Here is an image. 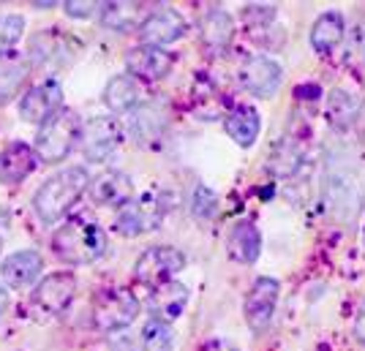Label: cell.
Instances as JSON below:
<instances>
[{
	"instance_id": "1",
	"label": "cell",
	"mask_w": 365,
	"mask_h": 351,
	"mask_svg": "<svg viewBox=\"0 0 365 351\" xmlns=\"http://www.w3.org/2000/svg\"><path fill=\"white\" fill-rule=\"evenodd\" d=\"M363 167L360 155L346 145H335L324 155L322 172V204L335 224H351L363 207Z\"/></svg>"
},
{
	"instance_id": "2",
	"label": "cell",
	"mask_w": 365,
	"mask_h": 351,
	"mask_svg": "<svg viewBox=\"0 0 365 351\" xmlns=\"http://www.w3.org/2000/svg\"><path fill=\"white\" fill-rule=\"evenodd\" d=\"M52 251L68 264H93L107 251V231L91 218L76 215L52 234Z\"/></svg>"
},
{
	"instance_id": "3",
	"label": "cell",
	"mask_w": 365,
	"mask_h": 351,
	"mask_svg": "<svg viewBox=\"0 0 365 351\" xmlns=\"http://www.w3.org/2000/svg\"><path fill=\"white\" fill-rule=\"evenodd\" d=\"M91 188V177L82 167H68L52 174L38 191H36V199H33V207H36V215L44 221V224H55L61 221L63 215L74 207V201L85 191Z\"/></svg>"
},
{
	"instance_id": "4",
	"label": "cell",
	"mask_w": 365,
	"mask_h": 351,
	"mask_svg": "<svg viewBox=\"0 0 365 351\" xmlns=\"http://www.w3.org/2000/svg\"><path fill=\"white\" fill-rule=\"evenodd\" d=\"M82 139V122L71 109H61L49 122L41 125L38 137H36V153L46 164L63 161L66 155H71L76 145Z\"/></svg>"
},
{
	"instance_id": "5",
	"label": "cell",
	"mask_w": 365,
	"mask_h": 351,
	"mask_svg": "<svg viewBox=\"0 0 365 351\" xmlns=\"http://www.w3.org/2000/svg\"><path fill=\"white\" fill-rule=\"evenodd\" d=\"M139 316V300L131 289L109 286L93 300V327L98 332H120Z\"/></svg>"
},
{
	"instance_id": "6",
	"label": "cell",
	"mask_w": 365,
	"mask_h": 351,
	"mask_svg": "<svg viewBox=\"0 0 365 351\" xmlns=\"http://www.w3.org/2000/svg\"><path fill=\"white\" fill-rule=\"evenodd\" d=\"M169 210V199L164 194H142L134 197L128 204H123L118 210V221H115V229L125 234V237H139V234H148V231L158 229L161 221L167 218Z\"/></svg>"
},
{
	"instance_id": "7",
	"label": "cell",
	"mask_w": 365,
	"mask_h": 351,
	"mask_svg": "<svg viewBox=\"0 0 365 351\" xmlns=\"http://www.w3.org/2000/svg\"><path fill=\"white\" fill-rule=\"evenodd\" d=\"M278 297H281V283H278V278H270V275L257 278L254 286L245 294V303H243L245 321H248V327L257 335L270 330L275 308H278Z\"/></svg>"
},
{
	"instance_id": "8",
	"label": "cell",
	"mask_w": 365,
	"mask_h": 351,
	"mask_svg": "<svg viewBox=\"0 0 365 351\" xmlns=\"http://www.w3.org/2000/svg\"><path fill=\"white\" fill-rule=\"evenodd\" d=\"M185 267V256L182 251L172 248V245H153L148 248L134 264V278L145 286H158V283H167L175 275Z\"/></svg>"
},
{
	"instance_id": "9",
	"label": "cell",
	"mask_w": 365,
	"mask_h": 351,
	"mask_svg": "<svg viewBox=\"0 0 365 351\" xmlns=\"http://www.w3.org/2000/svg\"><path fill=\"white\" fill-rule=\"evenodd\" d=\"M123 134H125V128L118 122V117H109V115L96 117L82 128V139H79L82 153L88 155V161H107L118 153Z\"/></svg>"
},
{
	"instance_id": "10",
	"label": "cell",
	"mask_w": 365,
	"mask_h": 351,
	"mask_svg": "<svg viewBox=\"0 0 365 351\" xmlns=\"http://www.w3.org/2000/svg\"><path fill=\"white\" fill-rule=\"evenodd\" d=\"M185 31H188L185 16L169 6H161V9H153L150 14L145 16V22L139 25V41L145 46L164 49L167 44L178 41Z\"/></svg>"
},
{
	"instance_id": "11",
	"label": "cell",
	"mask_w": 365,
	"mask_h": 351,
	"mask_svg": "<svg viewBox=\"0 0 365 351\" xmlns=\"http://www.w3.org/2000/svg\"><path fill=\"white\" fill-rule=\"evenodd\" d=\"M79 52V41L74 36L63 31H41L31 38V52H28V61L33 66H61L68 63Z\"/></svg>"
},
{
	"instance_id": "12",
	"label": "cell",
	"mask_w": 365,
	"mask_h": 351,
	"mask_svg": "<svg viewBox=\"0 0 365 351\" xmlns=\"http://www.w3.org/2000/svg\"><path fill=\"white\" fill-rule=\"evenodd\" d=\"M281 82H284V68L267 55L248 58L240 68V85L257 98H273L281 90Z\"/></svg>"
},
{
	"instance_id": "13",
	"label": "cell",
	"mask_w": 365,
	"mask_h": 351,
	"mask_svg": "<svg viewBox=\"0 0 365 351\" xmlns=\"http://www.w3.org/2000/svg\"><path fill=\"white\" fill-rule=\"evenodd\" d=\"M76 294V278L71 273H52L33 289V305L46 316L63 313Z\"/></svg>"
},
{
	"instance_id": "14",
	"label": "cell",
	"mask_w": 365,
	"mask_h": 351,
	"mask_svg": "<svg viewBox=\"0 0 365 351\" xmlns=\"http://www.w3.org/2000/svg\"><path fill=\"white\" fill-rule=\"evenodd\" d=\"M63 109V90L55 79H46L44 85L33 88L25 93V98L19 101V115L25 122H38L44 125Z\"/></svg>"
},
{
	"instance_id": "15",
	"label": "cell",
	"mask_w": 365,
	"mask_h": 351,
	"mask_svg": "<svg viewBox=\"0 0 365 351\" xmlns=\"http://www.w3.org/2000/svg\"><path fill=\"white\" fill-rule=\"evenodd\" d=\"M175 66V55L167 49H155V46H134L125 55V68L134 79H164Z\"/></svg>"
},
{
	"instance_id": "16",
	"label": "cell",
	"mask_w": 365,
	"mask_h": 351,
	"mask_svg": "<svg viewBox=\"0 0 365 351\" xmlns=\"http://www.w3.org/2000/svg\"><path fill=\"white\" fill-rule=\"evenodd\" d=\"M229 98L227 93L215 85L213 79L197 77L191 85V112L199 120H218L229 115Z\"/></svg>"
},
{
	"instance_id": "17",
	"label": "cell",
	"mask_w": 365,
	"mask_h": 351,
	"mask_svg": "<svg viewBox=\"0 0 365 351\" xmlns=\"http://www.w3.org/2000/svg\"><path fill=\"white\" fill-rule=\"evenodd\" d=\"M36 167H38V153L25 142H11L0 150V183L3 185L22 183Z\"/></svg>"
},
{
	"instance_id": "18",
	"label": "cell",
	"mask_w": 365,
	"mask_h": 351,
	"mask_svg": "<svg viewBox=\"0 0 365 351\" xmlns=\"http://www.w3.org/2000/svg\"><path fill=\"white\" fill-rule=\"evenodd\" d=\"M91 199L101 207H118L134 199V183L123 172H104L91 183Z\"/></svg>"
},
{
	"instance_id": "19",
	"label": "cell",
	"mask_w": 365,
	"mask_h": 351,
	"mask_svg": "<svg viewBox=\"0 0 365 351\" xmlns=\"http://www.w3.org/2000/svg\"><path fill=\"white\" fill-rule=\"evenodd\" d=\"M41 267H44V259L38 251H16L0 264V275L11 289H28L41 275Z\"/></svg>"
},
{
	"instance_id": "20",
	"label": "cell",
	"mask_w": 365,
	"mask_h": 351,
	"mask_svg": "<svg viewBox=\"0 0 365 351\" xmlns=\"http://www.w3.org/2000/svg\"><path fill=\"white\" fill-rule=\"evenodd\" d=\"M185 303H188V289L178 281H167L150 289L148 310L153 313V319L175 321L185 310Z\"/></svg>"
},
{
	"instance_id": "21",
	"label": "cell",
	"mask_w": 365,
	"mask_h": 351,
	"mask_svg": "<svg viewBox=\"0 0 365 351\" xmlns=\"http://www.w3.org/2000/svg\"><path fill=\"white\" fill-rule=\"evenodd\" d=\"M227 253L237 264H254L262 253V234L254 221H237L227 237Z\"/></svg>"
},
{
	"instance_id": "22",
	"label": "cell",
	"mask_w": 365,
	"mask_h": 351,
	"mask_svg": "<svg viewBox=\"0 0 365 351\" xmlns=\"http://www.w3.org/2000/svg\"><path fill=\"white\" fill-rule=\"evenodd\" d=\"M346 38V19L341 11H322L311 25V46L319 55H330Z\"/></svg>"
},
{
	"instance_id": "23",
	"label": "cell",
	"mask_w": 365,
	"mask_h": 351,
	"mask_svg": "<svg viewBox=\"0 0 365 351\" xmlns=\"http://www.w3.org/2000/svg\"><path fill=\"white\" fill-rule=\"evenodd\" d=\"M199 33H202V44L207 46L213 55L227 52V46L232 44V36H235V19L224 9H210L202 16Z\"/></svg>"
},
{
	"instance_id": "24",
	"label": "cell",
	"mask_w": 365,
	"mask_h": 351,
	"mask_svg": "<svg viewBox=\"0 0 365 351\" xmlns=\"http://www.w3.org/2000/svg\"><path fill=\"white\" fill-rule=\"evenodd\" d=\"M128 131L134 134L137 142H153V139L164 137L167 131V115L158 104H142L131 109V120H128Z\"/></svg>"
},
{
	"instance_id": "25",
	"label": "cell",
	"mask_w": 365,
	"mask_h": 351,
	"mask_svg": "<svg viewBox=\"0 0 365 351\" xmlns=\"http://www.w3.org/2000/svg\"><path fill=\"white\" fill-rule=\"evenodd\" d=\"M303 161H305L303 145L294 137H287L281 139L273 147V153L267 155V169L273 172L278 180H289V177H294L300 172Z\"/></svg>"
},
{
	"instance_id": "26",
	"label": "cell",
	"mask_w": 365,
	"mask_h": 351,
	"mask_svg": "<svg viewBox=\"0 0 365 351\" xmlns=\"http://www.w3.org/2000/svg\"><path fill=\"white\" fill-rule=\"evenodd\" d=\"M360 112H363V98L354 95L346 88H335L327 98V117L333 122V128L338 131H349L354 122L360 120Z\"/></svg>"
},
{
	"instance_id": "27",
	"label": "cell",
	"mask_w": 365,
	"mask_h": 351,
	"mask_svg": "<svg viewBox=\"0 0 365 351\" xmlns=\"http://www.w3.org/2000/svg\"><path fill=\"white\" fill-rule=\"evenodd\" d=\"M224 128H227L229 139L240 147H254V142L259 137V128H262V120H259V112L254 107H235L224 117Z\"/></svg>"
},
{
	"instance_id": "28",
	"label": "cell",
	"mask_w": 365,
	"mask_h": 351,
	"mask_svg": "<svg viewBox=\"0 0 365 351\" xmlns=\"http://www.w3.org/2000/svg\"><path fill=\"white\" fill-rule=\"evenodd\" d=\"M139 95H142V88L139 82L131 74H118L107 82L104 88V104H107L109 112L120 115V112H131V109L139 104Z\"/></svg>"
},
{
	"instance_id": "29",
	"label": "cell",
	"mask_w": 365,
	"mask_h": 351,
	"mask_svg": "<svg viewBox=\"0 0 365 351\" xmlns=\"http://www.w3.org/2000/svg\"><path fill=\"white\" fill-rule=\"evenodd\" d=\"M148 14L150 11H145V6H139V3H104L98 9L101 25L109 28V31H120V33L142 25Z\"/></svg>"
},
{
	"instance_id": "30",
	"label": "cell",
	"mask_w": 365,
	"mask_h": 351,
	"mask_svg": "<svg viewBox=\"0 0 365 351\" xmlns=\"http://www.w3.org/2000/svg\"><path fill=\"white\" fill-rule=\"evenodd\" d=\"M31 68L33 63L22 55H0V101H9L22 85L25 79L31 77Z\"/></svg>"
},
{
	"instance_id": "31",
	"label": "cell",
	"mask_w": 365,
	"mask_h": 351,
	"mask_svg": "<svg viewBox=\"0 0 365 351\" xmlns=\"http://www.w3.org/2000/svg\"><path fill=\"white\" fill-rule=\"evenodd\" d=\"M139 343L145 351H172L175 349V332H172L169 321L150 319L139 332Z\"/></svg>"
},
{
	"instance_id": "32",
	"label": "cell",
	"mask_w": 365,
	"mask_h": 351,
	"mask_svg": "<svg viewBox=\"0 0 365 351\" xmlns=\"http://www.w3.org/2000/svg\"><path fill=\"white\" fill-rule=\"evenodd\" d=\"M22 33H25V19L19 14L0 16V55H9L22 38Z\"/></svg>"
},
{
	"instance_id": "33",
	"label": "cell",
	"mask_w": 365,
	"mask_h": 351,
	"mask_svg": "<svg viewBox=\"0 0 365 351\" xmlns=\"http://www.w3.org/2000/svg\"><path fill=\"white\" fill-rule=\"evenodd\" d=\"M215 210H218V197H215L207 185H197V191L191 197V213H194V218L210 221L215 215Z\"/></svg>"
},
{
	"instance_id": "34",
	"label": "cell",
	"mask_w": 365,
	"mask_h": 351,
	"mask_svg": "<svg viewBox=\"0 0 365 351\" xmlns=\"http://www.w3.org/2000/svg\"><path fill=\"white\" fill-rule=\"evenodd\" d=\"M346 61L365 63V14H357L351 25L349 41H346Z\"/></svg>"
},
{
	"instance_id": "35",
	"label": "cell",
	"mask_w": 365,
	"mask_h": 351,
	"mask_svg": "<svg viewBox=\"0 0 365 351\" xmlns=\"http://www.w3.org/2000/svg\"><path fill=\"white\" fill-rule=\"evenodd\" d=\"M243 16L248 25L259 28V25H270V19L275 16V9H267V6H248V9H243Z\"/></svg>"
},
{
	"instance_id": "36",
	"label": "cell",
	"mask_w": 365,
	"mask_h": 351,
	"mask_svg": "<svg viewBox=\"0 0 365 351\" xmlns=\"http://www.w3.org/2000/svg\"><path fill=\"white\" fill-rule=\"evenodd\" d=\"M63 9H66V14L74 16V19H82V16H91L93 11H98V6H96V3H91V0H79V3H74V0H71V3H66Z\"/></svg>"
},
{
	"instance_id": "37",
	"label": "cell",
	"mask_w": 365,
	"mask_h": 351,
	"mask_svg": "<svg viewBox=\"0 0 365 351\" xmlns=\"http://www.w3.org/2000/svg\"><path fill=\"white\" fill-rule=\"evenodd\" d=\"M354 337H357V343L365 346V300L357 305V313H354Z\"/></svg>"
},
{
	"instance_id": "38",
	"label": "cell",
	"mask_w": 365,
	"mask_h": 351,
	"mask_svg": "<svg viewBox=\"0 0 365 351\" xmlns=\"http://www.w3.org/2000/svg\"><path fill=\"white\" fill-rule=\"evenodd\" d=\"M202 351H235L229 343H224V340H213V343H207V346H202Z\"/></svg>"
},
{
	"instance_id": "39",
	"label": "cell",
	"mask_w": 365,
	"mask_h": 351,
	"mask_svg": "<svg viewBox=\"0 0 365 351\" xmlns=\"http://www.w3.org/2000/svg\"><path fill=\"white\" fill-rule=\"evenodd\" d=\"M6 308H9V291L0 286V316L6 313Z\"/></svg>"
},
{
	"instance_id": "40",
	"label": "cell",
	"mask_w": 365,
	"mask_h": 351,
	"mask_svg": "<svg viewBox=\"0 0 365 351\" xmlns=\"http://www.w3.org/2000/svg\"><path fill=\"white\" fill-rule=\"evenodd\" d=\"M363 243H365V226H363Z\"/></svg>"
},
{
	"instance_id": "41",
	"label": "cell",
	"mask_w": 365,
	"mask_h": 351,
	"mask_svg": "<svg viewBox=\"0 0 365 351\" xmlns=\"http://www.w3.org/2000/svg\"><path fill=\"white\" fill-rule=\"evenodd\" d=\"M0 248H3V240H0Z\"/></svg>"
}]
</instances>
